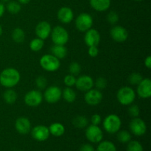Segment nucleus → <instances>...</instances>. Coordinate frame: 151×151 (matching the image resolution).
Returning <instances> with one entry per match:
<instances>
[{
    "label": "nucleus",
    "mask_w": 151,
    "mask_h": 151,
    "mask_svg": "<svg viewBox=\"0 0 151 151\" xmlns=\"http://www.w3.org/2000/svg\"><path fill=\"white\" fill-rule=\"evenodd\" d=\"M20 73L15 68H7L0 74V84L7 88L16 86L20 81Z\"/></svg>",
    "instance_id": "obj_1"
},
{
    "label": "nucleus",
    "mask_w": 151,
    "mask_h": 151,
    "mask_svg": "<svg viewBox=\"0 0 151 151\" xmlns=\"http://www.w3.org/2000/svg\"><path fill=\"white\" fill-rule=\"evenodd\" d=\"M103 126L105 131L111 134L117 133L122 126V121L120 117L116 114H109L103 120Z\"/></svg>",
    "instance_id": "obj_2"
},
{
    "label": "nucleus",
    "mask_w": 151,
    "mask_h": 151,
    "mask_svg": "<svg viewBox=\"0 0 151 151\" xmlns=\"http://www.w3.org/2000/svg\"><path fill=\"white\" fill-rule=\"evenodd\" d=\"M116 98L118 102L122 106H129L135 100L136 92L131 87L123 86L118 90Z\"/></svg>",
    "instance_id": "obj_3"
},
{
    "label": "nucleus",
    "mask_w": 151,
    "mask_h": 151,
    "mask_svg": "<svg viewBox=\"0 0 151 151\" xmlns=\"http://www.w3.org/2000/svg\"><path fill=\"white\" fill-rule=\"evenodd\" d=\"M39 63L43 69L49 72H56L60 66V60L52 54L44 55L40 58Z\"/></svg>",
    "instance_id": "obj_4"
},
{
    "label": "nucleus",
    "mask_w": 151,
    "mask_h": 151,
    "mask_svg": "<svg viewBox=\"0 0 151 151\" xmlns=\"http://www.w3.org/2000/svg\"><path fill=\"white\" fill-rule=\"evenodd\" d=\"M50 35L54 44L65 45L69 41V32L62 26H56L52 28Z\"/></svg>",
    "instance_id": "obj_5"
},
{
    "label": "nucleus",
    "mask_w": 151,
    "mask_h": 151,
    "mask_svg": "<svg viewBox=\"0 0 151 151\" xmlns=\"http://www.w3.org/2000/svg\"><path fill=\"white\" fill-rule=\"evenodd\" d=\"M93 18L87 13H83L78 15L75 19V27L80 32H85L92 27Z\"/></svg>",
    "instance_id": "obj_6"
},
{
    "label": "nucleus",
    "mask_w": 151,
    "mask_h": 151,
    "mask_svg": "<svg viewBox=\"0 0 151 151\" xmlns=\"http://www.w3.org/2000/svg\"><path fill=\"white\" fill-rule=\"evenodd\" d=\"M62 97V91L57 86H52L46 88L43 97L49 103H56Z\"/></svg>",
    "instance_id": "obj_7"
},
{
    "label": "nucleus",
    "mask_w": 151,
    "mask_h": 151,
    "mask_svg": "<svg viewBox=\"0 0 151 151\" xmlns=\"http://www.w3.org/2000/svg\"><path fill=\"white\" fill-rule=\"evenodd\" d=\"M43 94L38 90H31L24 96L25 104L29 107H37L43 101Z\"/></svg>",
    "instance_id": "obj_8"
},
{
    "label": "nucleus",
    "mask_w": 151,
    "mask_h": 151,
    "mask_svg": "<svg viewBox=\"0 0 151 151\" xmlns=\"http://www.w3.org/2000/svg\"><path fill=\"white\" fill-rule=\"evenodd\" d=\"M86 137L91 142L99 143L103 140V131L98 125H91L86 130Z\"/></svg>",
    "instance_id": "obj_9"
},
{
    "label": "nucleus",
    "mask_w": 151,
    "mask_h": 151,
    "mask_svg": "<svg viewBox=\"0 0 151 151\" xmlns=\"http://www.w3.org/2000/svg\"><path fill=\"white\" fill-rule=\"evenodd\" d=\"M131 133L137 137H142L147 131V125L145 121L141 118H133L129 125Z\"/></svg>",
    "instance_id": "obj_10"
},
{
    "label": "nucleus",
    "mask_w": 151,
    "mask_h": 151,
    "mask_svg": "<svg viewBox=\"0 0 151 151\" xmlns=\"http://www.w3.org/2000/svg\"><path fill=\"white\" fill-rule=\"evenodd\" d=\"M103 97V94L100 90L92 88L91 89L86 91V94L84 95V100H85L86 103L89 106H95L101 103Z\"/></svg>",
    "instance_id": "obj_11"
},
{
    "label": "nucleus",
    "mask_w": 151,
    "mask_h": 151,
    "mask_svg": "<svg viewBox=\"0 0 151 151\" xmlns=\"http://www.w3.org/2000/svg\"><path fill=\"white\" fill-rule=\"evenodd\" d=\"M110 35L112 39L118 43L125 42L128 38V32L125 27L119 25H116L111 28Z\"/></svg>",
    "instance_id": "obj_12"
},
{
    "label": "nucleus",
    "mask_w": 151,
    "mask_h": 151,
    "mask_svg": "<svg viewBox=\"0 0 151 151\" xmlns=\"http://www.w3.org/2000/svg\"><path fill=\"white\" fill-rule=\"evenodd\" d=\"M32 137L38 142H44L49 138L50 135L48 127L45 125H36L31 130Z\"/></svg>",
    "instance_id": "obj_13"
},
{
    "label": "nucleus",
    "mask_w": 151,
    "mask_h": 151,
    "mask_svg": "<svg viewBox=\"0 0 151 151\" xmlns=\"http://www.w3.org/2000/svg\"><path fill=\"white\" fill-rule=\"evenodd\" d=\"M84 41L88 47H97L100 44L101 37L100 34L97 29L91 28L85 32Z\"/></svg>",
    "instance_id": "obj_14"
},
{
    "label": "nucleus",
    "mask_w": 151,
    "mask_h": 151,
    "mask_svg": "<svg viewBox=\"0 0 151 151\" xmlns=\"http://www.w3.org/2000/svg\"><path fill=\"white\" fill-rule=\"evenodd\" d=\"M94 80L89 75H81L76 78L75 86L78 90L81 91H87L94 86Z\"/></svg>",
    "instance_id": "obj_15"
},
{
    "label": "nucleus",
    "mask_w": 151,
    "mask_h": 151,
    "mask_svg": "<svg viewBox=\"0 0 151 151\" xmlns=\"http://www.w3.org/2000/svg\"><path fill=\"white\" fill-rule=\"evenodd\" d=\"M137 93L142 99L150 98L151 96V81L150 78H143L137 85Z\"/></svg>",
    "instance_id": "obj_16"
},
{
    "label": "nucleus",
    "mask_w": 151,
    "mask_h": 151,
    "mask_svg": "<svg viewBox=\"0 0 151 151\" xmlns=\"http://www.w3.org/2000/svg\"><path fill=\"white\" fill-rule=\"evenodd\" d=\"M51 24L47 21L40 22L35 27V34L37 37L42 40H45L50 35L52 32Z\"/></svg>",
    "instance_id": "obj_17"
},
{
    "label": "nucleus",
    "mask_w": 151,
    "mask_h": 151,
    "mask_svg": "<svg viewBox=\"0 0 151 151\" xmlns=\"http://www.w3.org/2000/svg\"><path fill=\"white\" fill-rule=\"evenodd\" d=\"M15 128L19 134L25 135L31 131V122L27 118L22 116L16 120Z\"/></svg>",
    "instance_id": "obj_18"
},
{
    "label": "nucleus",
    "mask_w": 151,
    "mask_h": 151,
    "mask_svg": "<svg viewBox=\"0 0 151 151\" xmlns=\"http://www.w3.org/2000/svg\"><path fill=\"white\" fill-rule=\"evenodd\" d=\"M57 16L58 20L61 23L66 24H69L70 22H72V21L73 20L74 13L70 7H63L59 9L57 13Z\"/></svg>",
    "instance_id": "obj_19"
},
{
    "label": "nucleus",
    "mask_w": 151,
    "mask_h": 151,
    "mask_svg": "<svg viewBox=\"0 0 151 151\" xmlns=\"http://www.w3.org/2000/svg\"><path fill=\"white\" fill-rule=\"evenodd\" d=\"M90 5L98 12H104L110 7L111 0H90Z\"/></svg>",
    "instance_id": "obj_20"
},
{
    "label": "nucleus",
    "mask_w": 151,
    "mask_h": 151,
    "mask_svg": "<svg viewBox=\"0 0 151 151\" xmlns=\"http://www.w3.org/2000/svg\"><path fill=\"white\" fill-rule=\"evenodd\" d=\"M51 54L59 60L63 59L67 55V49L64 45L54 44L51 48Z\"/></svg>",
    "instance_id": "obj_21"
},
{
    "label": "nucleus",
    "mask_w": 151,
    "mask_h": 151,
    "mask_svg": "<svg viewBox=\"0 0 151 151\" xmlns=\"http://www.w3.org/2000/svg\"><path fill=\"white\" fill-rule=\"evenodd\" d=\"M50 134L56 137H61L65 133V127L60 122H54L49 127Z\"/></svg>",
    "instance_id": "obj_22"
},
{
    "label": "nucleus",
    "mask_w": 151,
    "mask_h": 151,
    "mask_svg": "<svg viewBox=\"0 0 151 151\" xmlns=\"http://www.w3.org/2000/svg\"><path fill=\"white\" fill-rule=\"evenodd\" d=\"M62 96L64 100L67 103H73L76 100L77 94L71 87H66L62 91Z\"/></svg>",
    "instance_id": "obj_23"
},
{
    "label": "nucleus",
    "mask_w": 151,
    "mask_h": 151,
    "mask_svg": "<svg viewBox=\"0 0 151 151\" xmlns=\"http://www.w3.org/2000/svg\"><path fill=\"white\" fill-rule=\"evenodd\" d=\"M17 97L18 96L16 92L11 88H8L7 90H6L3 94V99L5 101V103L9 105H12L16 103Z\"/></svg>",
    "instance_id": "obj_24"
},
{
    "label": "nucleus",
    "mask_w": 151,
    "mask_h": 151,
    "mask_svg": "<svg viewBox=\"0 0 151 151\" xmlns=\"http://www.w3.org/2000/svg\"><path fill=\"white\" fill-rule=\"evenodd\" d=\"M12 39L16 43H22L25 39V33L20 27H16L12 32Z\"/></svg>",
    "instance_id": "obj_25"
},
{
    "label": "nucleus",
    "mask_w": 151,
    "mask_h": 151,
    "mask_svg": "<svg viewBox=\"0 0 151 151\" xmlns=\"http://www.w3.org/2000/svg\"><path fill=\"white\" fill-rule=\"evenodd\" d=\"M72 124L75 127L77 128H86L88 124V120L85 116H82V115H78L76 116L72 120Z\"/></svg>",
    "instance_id": "obj_26"
},
{
    "label": "nucleus",
    "mask_w": 151,
    "mask_h": 151,
    "mask_svg": "<svg viewBox=\"0 0 151 151\" xmlns=\"http://www.w3.org/2000/svg\"><path fill=\"white\" fill-rule=\"evenodd\" d=\"M44 45V40L41 39L39 38H35L32 39L29 43V48L32 52H39L40 50H42Z\"/></svg>",
    "instance_id": "obj_27"
},
{
    "label": "nucleus",
    "mask_w": 151,
    "mask_h": 151,
    "mask_svg": "<svg viewBox=\"0 0 151 151\" xmlns=\"http://www.w3.org/2000/svg\"><path fill=\"white\" fill-rule=\"evenodd\" d=\"M97 151H116V147L113 142L110 141L100 142Z\"/></svg>",
    "instance_id": "obj_28"
},
{
    "label": "nucleus",
    "mask_w": 151,
    "mask_h": 151,
    "mask_svg": "<svg viewBox=\"0 0 151 151\" xmlns=\"http://www.w3.org/2000/svg\"><path fill=\"white\" fill-rule=\"evenodd\" d=\"M7 10L11 14H17L22 10L21 4L18 1H8L7 4Z\"/></svg>",
    "instance_id": "obj_29"
},
{
    "label": "nucleus",
    "mask_w": 151,
    "mask_h": 151,
    "mask_svg": "<svg viewBox=\"0 0 151 151\" xmlns=\"http://www.w3.org/2000/svg\"><path fill=\"white\" fill-rule=\"evenodd\" d=\"M117 139L121 143H128L131 140V135L128 131L122 130L117 132Z\"/></svg>",
    "instance_id": "obj_30"
},
{
    "label": "nucleus",
    "mask_w": 151,
    "mask_h": 151,
    "mask_svg": "<svg viewBox=\"0 0 151 151\" xmlns=\"http://www.w3.org/2000/svg\"><path fill=\"white\" fill-rule=\"evenodd\" d=\"M143 78L142 75L139 72H133L128 77V82L131 84V85H138L142 81Z\"/></svg>",
    "instance_id": "obj_31"
},
{
    "label": "nucleus",
    "mask_w": 151,
    "mask_h": 151,
    "mask_svg": "<svg viewBox=\"0 0 151 151\" xmlns=\"http://www.w3.org/2000/svg\"><path fill=\"white\" fill-rule=\"evenodd\" d=\"M126 151H143V147L138 141H130L127 146Z\"/></svg>",
    "instance_id": "obj_32"
},
{
    "label": "nucleus",
    "mask_w": 151,
    "mask_h": 151,
    "mask_svg": "<svg viewBox=\"0 0 151 151\" xmlns=\"http://www.w3.org/2000/svg\"><path fill=\"white\" fill-rule=\"evenodd\" d=\"M69 72L71 75L77 76L81 72V66L78 62H72L69 66Z\"/></svg>",
    "instance_id": "obj_33"
},
{
    "label": "nucleus",
    "mask_w": 151,
    "mask_h": 151,
    "mask_svg": "<svg viewBox=\"0 0 151 151\" xmlns=\"http://www.w3.org/2000/svg\"><path fill=\"white\" fill-rule=\"evenodd\" d=\"M94 86H95L97 89L103 90L107 86V81H106V78L100 77V78H97V80L94 81Z\"/></svg>",
    "instance_id": "obj_34"
},
{
    "label": "nucleus",
    "mask_w": 151,
    "mask_h": 151,
    "mask_svg": "<svg viewBox=\"0 0 151 151\" xmlns=\"http://www.w3.org/2000/svg\"><path fill=\"white\" fill-rule=\"evenodd\" d=\"M35 85L39 89H44L47 86V80L45 77L38 76L35 80Z\"/></svg>",
    "instance_id": "obj_35"
},
{
    "label": "nucleus",
    "mask_w": 151,
    "mask_h": 151,
    "mask_svg": "<svg viewBox=\"0 0 151 151\" xmlns=\"http://www.w3.org/2000/svg\"><path fill=\"white\" fill-rule=\"evenodd\" d=\"M128 114L130 116L133 118L138 117L140 114V109L137 105L131 104L130 107L128 108Z\"/></svg>",
    "instance_id": "obj_36"
},
{
    "label": "nucleus",
    "mask_w": 151,
    "mask_h": 151,
    "mask_svg": "<svg viewBox=\"0 0 151 151\" xmlns=\"http://www.w3.org/2000/svg\"><path fill=\"white\" fill-rule=\"evenodd\" d=\"M107 21L111 24H116L119 21V15L115 11H111L107 15Z\"/></svg>",
    "instance_id": "obj_37"
},
{
    "label": "nucleus",
    "mask_w": 151,
    "mask_h": 151,
    "mask_svg": "<svg viewBox=\"0 0 151 151\" xmlns=\"http://www.w3.org/2000/svg\"><path fill=\"white\" fill-rule=\"evenodd\" d=\"M76 82V78L72 75H67L63 78V83L67 87H72L75 85Z\"/></svg>",
    "instance_id": "obj_38"
},
{
    "label": "nucleus",
    "mask_w": 151,
    "mask_h": 151,
    "mask_svg": "<svg viewBox=\"0 0 151 151\" xmlns=\"http://www.w3.org/2000/svg\"><path fill=\"white\" fill-rule=\"evenodd\" d=\"M102 122V118L100 114H95L92 115L91 117V125H99Z\"/></svg>",
    "instance_id": "obj_39"
},
{
    "label": "nucleus",
    "mask_w": 151,
    "mask_h": 151,
    "mask_svg": "<svg viewBox=\"0 0 151 151\" xmlns=\"http://www.w3.org/2000/svg\"><path fill=\"white\" fill-rule=\"evenodd\" d=\"M88 55L91 58H95L98 55L99 50L97 47H88Z\"/></svg>",
    "instance_id": "obj_40"
},
{
    "label": "nucleus",
    "mask_w": 151,
    "mask_h": 151,
    "mask_svg": "<svg viewBox=\"0 0 151 151\" xmlns=\"http://www.w3.org/2000/svg\"><path fill=\"white\" fill-rule=\"evenodd\" d=\"M79 151H95V150L91 145L84 144L80 147Z\"/></svg>",
    "instance_id": "obj_41"
},
{
    "label": "nucleus",
    "mask_w": 151,
    "mask_h": 151,
    "mask_svg": "<svg viewBox=\"0 0 151 151\" xmlns=\"http://www.w3.org/2000/svg\"><path fill=\"white\" fill-rule=\"evenodd\" d=\"M145 66L148 69H151V56L148 55L145 60Z\"/></svg>",
    "instance_id": "obj_42"
},
{
    "label": "nucleus",
    "mask_w": 151,
    "mask_h": 151,
    "mask_svg": "<svg viewBox=\"0 0 151 151\" xmlns=\"http://www.w3.org/2000/svg\"><path fill=\"white\" fill-rule=\"evenodd\" d=\"M4 11H5V7H4V4L0 1V18L4 15Z\"/></svg>",
    "instance_id": "obj_43"
},
{
    "label": "nucleus",
    "mask_w": 151,
    "mask_h": 151,
    "mask_svg": "<svg viewBox=\"0 0 151 151\" xmlns=\"http://www.w3.org/2000/svg\"><path fill=\"white\" fill-rule=\"evenodd\" d=\"M18 1H19V2L22 4H27L29 2L30 0H18Z\"/></svg>",
    "instance_id": "obj_44"
},
{
    "label": "nucleus",
    "mask_w": 151,
    "mask_h": 151,
    "mask_svg": "<svg viewBox=\"0 0 151 151\" xmlns=\"http://www.w3.org/2000/svg\"><path fill=\"white\" fill-rule=\"evenodd\" d=\"M0 1H1V3H3V4H4V3H7L8 1H10V0H0Z\"/></svg>",
    "instance_id": "obj_45"
},
{
    "label": "nucleus",
    "mask_w": 151,
    "mask_h": 151,
    "mask_svg": "<svg viewBox=\"0 0 151 151\" xmlns=\"http://www.w3.org/2000/svg\"><path fill=\"white\" fill-rule=\"evenodd\" d=\"M2 32H3L2 27H1V25H0V36H1V34H2Z\"/></svg>",
    "instance_id": "obj_46"
},
{
    "label": "nucleus",
    "mask_w": 151,
    "mask_h": 151,
    "mask_svg": "<svg viewBox=\"0 0 151 151\" xmlns=\"http://www.w3.org/2000/svg\"><path fill=\"white\" fill-rule=\"evenodd\" d=\"M134 1H142V0H134Z\"/></svg>",
    "instance_id": "obj_47"
}]
</instances>
